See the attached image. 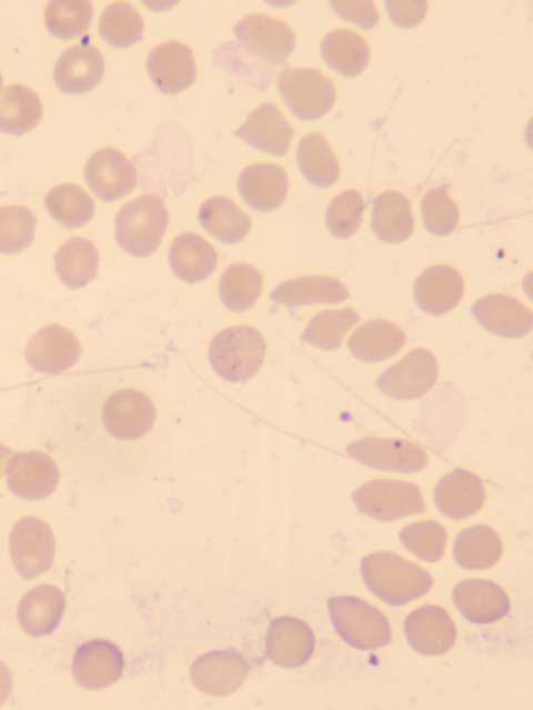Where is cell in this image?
Listing matches in <instances>:
<instances>
[{
  "label": "cell",
  "instance_id": "42",
  "mask_svg": "<svg viewBox=\"0 0 533 710\" xmlns=\"http://www.w3.org/2000/svg\"><path fill=\"white\" fill-rule=\"evenodd\" d=\"M93 8L87 0H52L44 9V22L51 34L59 39L82 36L90 27Z\"/></svg>",
  "mask_w": 533,
  "mask_h": 710
},
{
  "label": "cell",
  "instance_id": "16",
  "mask_svg": "<svg viewBox=\"0 0 533 710\" xmlns=\"http://www.w3.org/2000/svg\"><path fill=\"white\" fill-rule=\"evenodd\" d=\"M148 73L157 88L168 94L187 89L197 74L193 53L179 41L163 42L149 53Z\"/></svg>",
  "mask_w": 533,
  "mask_h": 710
},
{
  "label": "cell",
  "instance_id": "13",
  "mask_svg": "<svg viewBox=\"0 0 533 710\" xmlns=\"http://www.w3.org/2000/svg\"><path fill=\"white\" fill-rule=\"evenodd\" d=\"M8 488L17 497L40 500L50 496L59 481L56 462L41 451L13 454L7 470Z\"/></svg>",
  "mask_w": 533,
  "mask_h": 710
},
{
  "label": "cell",
  "instance_id": "23",
  "mask_svg": "<svg viewBox=\"0 0 533 710\" xmlns=\"http://www.w3.org/2000/svg\"><path fill=\"white\" fill-rule=\"evenodd\" d=\"M104 72L101 52L91 44H76L57 60L53 79L67 93H83L98 86Z\"/></svg>",
  "mask_w": 533,
  "mask_h": 710
},
{
  "label": "cell",
  "instance_id": "48",
  "mask_svg": "<svg viewBox=\"0 0 533 710\" xmlns=\"http://www.w3.org/2000/svg\"><path fill=\"white\" fill-rule=\"evenodd\" d=\"M385 6L391 21L401 28L419 24L428 10L425 1H386Z\"/></svg>",
  "mask_w": 533,
  "mask_h": 710
},
{
  "label": "cell",
  "instance_id": "26",
  "mask_svg": "<svg viewBox=\"0 0 533 710\" xmlns=\"http://www.w3.org/2000/svg\"><path fill=\"white\" fill-rule=\"evenodd\" d=\"M485 500V489L479 477L466 470L444 476L434 490L438 509L450 519H465L476 513Z\"/></svg>",
  "mask_w": 533,
  "mask_h": 710
},
{
  "label": "cell",
  "instance_id": "25",
  "mask_svg": "<svg viewBox=\"0 0 533 710\" xmlns=\"http://www.w3.org/2000/svg\"><path fill=\"white\" fill-rule=\"evenodd\" d=\"M80 353V343L72 332L60 326H49L31 339L26 354L36 370L58 373L71 367Z\"/></svg>",
  "mask_w": 533,
  "mask_h": 710
},
{
  "label": "cell",
  "instance_id": "49",
  "mask_svg": "<svg viewBox=\"0 0 533 710\" xmlns=\"http://www.w3.org/2000/svg\"><path fill=\"white\" fill-rule=\"evenodd\" d=\"M12 676L9 668L0 660V706L3 704L12 691Z\"/></svg>",
  "mask_w": 533,
  "mask_h": 710
},
{
  "label": "cell",
  "instance_id": "35",
  "mask_svg": "<svg viewBox=\"0 0 533 710\" xmlns=\"http://www.w3.org/2000/svg\"><path fill=\"white\" fill-rule=\"evenodd\" d=\"M42 117L38 94L22 84H10L0 90V131L22 134L33 129Z\"/></svg>",
  "mask_w": 533,
  "mask_h": 710
},
{
  "label": "cell",
  "instance_id": "46",
  "mask_svg": "<svg viewBox=\"0 0 533 710\" xmlns=\"http://www.w3.org/2000/svg\"><path fill=\"white\" fill-rule=\"evenodd\" d=\"M421 213L426 230L435 236L451 233L459 223V208L443 188L432 189L424 194Z\"/></svg>",
  "mask_w": 533,
  "mask_h": 710
},
{
  "label": "cell",
  "instance_id": "51",
  "mask_svg": "<svg viewBox=\"0 0 533 710\" xmlns=\"http://www.w3.org/2000/svg\"><path fill=\"white\" fill-rule=\"evenodd\" d=\"M1 84H2V77H1V74H0V88H1Z\"/></svg>",
  "mask_w": 533,
  "mask_h": 710
},
{
  "label": "cell",
  "instance_id": "45",
  "mask_svg": "<svg viewBox=\"0 0 533 710\" xmlns=\"http://www.w3.org/2000/svg\"><path fill=\"white\" fill-rule=\"evenodd\" d=\"M364 202L356 190H345L330 202L325 223L329 231L336 238L345 239L353 236L362 221Z\"/></svg>",
  "mask_w": 533,
  "mask_h": 710
},
{
  "label": "cell",
  "instance_id": "2",
  "mask_svg": "<svg viewBox=\"0 0 533 710\" xmlns=\"http://www.w3.org/2000/svg\"><path fill=\"white\" fill-rule=\"evenodd\" d=\"M169 224V212L154 193L142 194L121 207L114 233L120 247L131 256H151L160 246Z\"/></svg>",
  "mask_w": 533,
  "mask_h": 710
},
{
  "label": "cell",
  "instance_id": "41",
  "mask_svg": "<svg viewBox=\"0 0 533 710\" xmlns=\"http://www.w3.org/2000/svg\"><path fill=\"white\" fill-rule=\"evenodd\" d=\"M143 20L140 13L128 2H113L102 12L99 20V33L111 47L127 48L141 39Z\"/></svg>",
  "mask_w": 533,
  "mask_h": 710
},
{
  "label": "cell",
  "instance_id": "34",
  "mask_svg": "<svg viewBox=\"0 0 533 710\" xmlns=\"http://www.w3.org/2000/svg\"><path fill=\"white\" fill-rule=\"evenodd\" d=\"M324 61L344 77L360 74L368 66L370 51L366 41L356 32L339 29L328 33L321 42Z\"/></svg>",
  "mask_w": 533,
  "mask_h": 710
},
{
  "label": "cell",
  "instance_id": "9",
  "mask_svg": "<svg viewBox=\"0 0 533 710\" xmlns=\"http://www.w3.org/2000/svg\"><path fill=\"white\" fill-rule=\"evenodd\" d=\"M234 34L249 52L275 64L284 62L295 44L285 22L262 13L242 18L234 27Z\"/></svg>",
  "mask_w": 533,
  "mask_h": 710
},
{
  "label": "cell",
  "instance_id": "20",
  "mask_svg": "<svg viewBox=\"0 0 533 710\" xmlns=\"http://www.w3.org/2000/svg\"><path fill=\"white\" fill-rule=\"evenodd\" d=\"M472 313L490 332L505 338H520L533 326L532 311L517 299L495 293L477 300Z\"/></svg>",
  "mask_w": 533,
  "mask_h": 710
},
{
  "label": "cell",
  "instance_id": "27",
  "mask_svg": "<svg viewBox=\"0 0 533 710\" xmlns=\"http://www.w3.org/2000/svg\"><path fill=\"white\" fill-rule=\"evenodd\" d=\"M218 253L213 246L193 232L179 234L169 249V264L175 277L188 283L207 279L215 269Z\"/></svg>",
  "mask_w": 533,
  "mask_h": 710
},
{
  "label": "cell",
  "instance_id": "40",
  "mask_svg": "<svg viewBox=\"0 0 533 710\" xmlns=\"http://www.w3.org/2000/svg\"><path fill=\"white\" fill-rule=\"evenodd\" d=\"M49 213L66 228L87 224L94 214V202L77 184H61L48 192L44 199Z\"/></svg>",
  "mask_w": 533,
  "mask_h": 710
},
{
  "label": "cell",
  "instance_id": "12",
  "mask_svg": "<svg viewBox=\"0 0 533 710\" xmlns=\"http://www.w3.org/2000/svg\"><path fill=\"white\" fill-rule=\"evenodd\" d=\"M84 178L100 199L114 201L134 189L138 173L122 152L113 148H102L88 159Z\"/></svg>",
  "mask_w": 533,
  "mask_h": 710
},
{
  "label": "cell",
  "instance_id": "37",
  "mask_svg": "<svg viewBox=\"0 0 533 710\" xmlns=\"http://www.w3.org/2000/svg\"><path fill=\"white\" fill-rule=\"evenodd\" d=\"M54 262L63 282L72 288H80L97 276L99 253L90 240L74 237L61 246Z\"/></svg>",
  "mask_w": 533,
  "mask_h": 710
},
{
  "label": "cell",
  "instance_id": "31",
  "mask_svg": "<svg viewBox=\"0 0 533 710\" xmlns=\"http://www.w3.org/2000/svg\"><path fill=\"white\" fill-rule=\"evenodd\" d=\"M371 227L384 242L400 243L408 240L414 228L410 201L398 191L380 194L373 203Z\"/></svg>",
  "mask_w": 533,
  "mask_h": 710
},
{
  "label": "cell",
  "instance_id": "1",
  "mask_svg": "<svg viewBox=\"0 0 533 710\" xmlns=\"http://www.w3.org/2000/svg\"><path fill=\"white\" fill-rule=\"evenodd\" d=\"M361 573L370 591L391 606H402L423 596L433 583L423 568L389 551L364 557Z\"/></svg>",
  "mask_w": 533,
  "mask_h": 710
},
{
  "label": "cell",
  "instance_id": "11",
  "mask_svg": "<svg viewBox=\"0 0 533 710\" xmlns=\"http://www.w3.org/2000/svg\"><path fill=\"white\" fill-rule=\"evenodd\" d=\"M348 453L368 467L412 473L428 463V454L418 444L402 439L364 438L350 443Z\"/></svg>",
  "mask_w": 533,
  "mask_h": 710
},
{
  "label": "cell",
  "instance_id": "5",
  "mask_svg": "<svg viewBox=\"0 0 533 710\" xmlns=\"http://www.w3.org/2000/svg\"><path fill=\"white\" fill-rule=\"evenodd\" d=\"M353 502L364 514L380 521H393L425 509L420 489L408 481L376 479L353 492Z\"/></svg>",
  "mask_w": 533,
  "mask_h": 710
},
{
  "label": "cell",
  "instance_id": "50",
  "mask_svg": "<svg viewBox=\"0 0 533 710\" xmlns=\"http://www.w3.org/2000/svg\"><path fill=\"white\" fill-rule=\"evenodd\" d=\"M13 452L0 443V477L6 473L7 466L12 458Z\"/></svg>",
  "mask_w": 533,
  "mask_h": 710
},
{
  "label": "cell",
  "instance_id": "30",
  "mask_svg": "<svg viewBox=\"0 0 533 710\" xmlns=\"http://www.w3.org/2000/svg\"><path fill=\"white\" fill-rule=\"evenodd\" d=\"M405 343L404 332L394 323L374 319L361 324L350 337L351 353L364 362H379L398 353Z\"/></svg>",
  "mask_w": 533,
  "mask_h": 710
},
{
  "label": "cell",
  "instance_id": "4",
  "mask_svg": "<svg viewBox=\"0 0 533 710\" xmlns=\"http://www.w3.org/2000/svg\"><path fill=\"white\" fill-rule=\"evenodd\" d=\"M328 609L336 633L351 647L372 650L390 642L388 619L364 600L352 596L332 597Z\"/></svg>",
  "mask_w": 533,
  "mask_h": 710
},
{
  "label": "cell",
  "instance_id": "43",
  "mask_svg": "<svg viewBox=\"0 0 533 710\" xmlns=\"http://www.w3.org/2000/svg\"><path fill=\"white\" fill-rule=\"evenodd\" d=\"M402 544L418 558L435 562L443 556L446 531L435 521H419L404 527L400 532Z\"/></svg>",
  "mask_w": 533,
  "mask_h": 710
},
{
  "label": "cell",
  "instance_id": "44",
  "mask_svg": "<svg viewBox=\"0 0 533 710\" xmlns=\"http://www.w3.org/2000/svg\"><path fill=\"white\" fill-rule=\"evenodd\" d=\"M36 217L21 206L0 208V252L13 253L30 246L33 240Z\"/></svg>",
  "mask_w": 533,
  "mask_h": 710
},
{
  "label": "cell",
  "instance_id": "3",
  "mask_svg": "<svg viewBox=\"0 0 533 710\" xmlns=\"http://www.w3.org/2000/svg\"><path fill=\"white\" fill-rule=\"evenodd\" d=\"M266 344L262 333L250 326H234L219 332L209 347L213 370L230 382H245L263 364Z\"/></svg>",
  "mask_w": 533,
  "mask_h": 710
},
{
  "label": "cell",
  "instance_id": "39",
  "mask_svg": "<svg viewBox=\"0 0 533 710\" xmlns=\"http://www.w3.org/2000/svg\"><path fill=\"white\" fill-rule=\"evenodd\" d=\"M359 319L350 308L323 310L309 321L302 340L322 350H336Z\"/></svg>",
  "mask_w": 533,
  "mask_h": 710
},
{
  "label": "cell",
  "instance_id": "21",
  "mask_svg": "<svg viewBox=\"0 0 533 710\" xmlns=\"http://www.w3.org/2000/svg\"><path fill=\"white\" fill-rule=\"evenodd\" d=\"M234 134L258 150L280 157L289 150L293 129L274 103L265 102Z\"/></svg>",
  "mask_w": 533,
  "mask_h": 710
},
{
  "label": "cell",
  "instance_id": "14",
  "mask_svg": "<svg viewBox=\"0 0 533 710\" xmlns=\"http://www.w3.org/2000/svg\"><path fill=\"white\" fill-rule=\"evenodd\" d=\"M250 671L249 663L233 650L212 651L191 666V680L203 693L225 696L235 691Z\"/></svg>",
  "mask_w": 533,
  "mask_h": 710
},
{
  "label": "cell",
  "instance_id": "47",
  "mask_svg": "<svg viewBox=\"0 0 533 710\" xmlns=\"http://www.w3.org/2000/svg\"><path fill=\"white\" fill-rule=\"evenodd\" d=\"M330 4L341 19L362 29H372L379 21L378 9L372 1H331Z\"/></svg>",
  "mask_w": 533,
  "mask_h": 710
},
{
  "label": "cell",
  "instance_id": "19",
  "mask_svg": "<svg viewBox=\"0 0 533 710\" xmlns=\"http://www.w3.org/2000/svg\"><path fill=\"white\" fill-rule=\"evenodd\" d=\"M237 186L241 198L251 209L270 212L284 202L289 179L284 169L275 163H255L242 170Z\"/></svg>",
  "mask_w": 533,
  "mask_h": 710
},
{
  "label": "cell",
  "instance_id": "18",
  "mask_svg": "<svg viewBox=\"0 0 533 710\" xmlns=\"http://www.w3.org/2000/svg\"><path fill=\"white\" fill-rule=\"evenodd\" d=\"M314 644L315 640L310 627L292 617L274 619L265 638L268 657L275 664L284 668L304 664L311 658Z\"/></svg>",
  "mask_w": 533,
  "mask_h": 710
},
{
  "label": "cell",
  "instance_id": "10",
  "mask_svg": "<svg viewBox=\"0 0 533 710\" xmlns=\"http://www.w3.org/2000/svg\"><path fill=\"white\" fill-rule=\"evenodd\" d=\"M152 400L135 389L113 392L104 402L102 420L107 430L115 438L134 440L144 436L155 420Z\"/></svg>",
  "mask_w": 533,
  "mask_h": 710
},
{
  "label": "cell",
  "instance_id": "6",
  "mask_svg": "<svg viewBox=\"0 0 533 710\" xmlns=\"http://www.w3.org/2000/svg\"><path fill=\"white\" fill-rule=\"evenodd\" d=\"M278 89L291 112L302 120L319 119L335 101L333 83L313 68L283 70L278 78Z\"/></svg>",
  "mask_w": 533,
  "mask_h": 710
},
{
  "label": "cell",
  "instance_id": "28",
  "mask_svg": "<svg viewBox=\"0 0 533 710\" xmlns=\"http://www.w3.org/2000/svg\"><path fill=\"white\" fill-rule=\"evenodd\" d=\"M66 607V598L60 589L41 584L28 591L18 607L21 628L33 637L51 633L59 624Z\"/></svg>",
  "mask_w": 533,
  "mask_h": 710
},
{
  "label": "cell",
  "instance_id": "17",
  "mask_svg": "<svg viewBox=\"0 0 533 710\" xmlns=\"http://www.w3.org/2000/svg\"><path fill=\"white\" fill-rule=\"evenodd\" d=\"M120 649L107 640H92L76 652L72 673L76 681L87 689H100L115 682L123 671Z\"/></svg>",
  "mask_w": 533,
  "mask_h": 710
},
{
  "label": "cell",
  "instance_id": "8",
  "mask_svg": "<svg viewBox=\"0 0 533 710\" xmlns=\"http://www.w3.org/2000/svg\"><path fill=\"white\" fill-rule=\"evenodd\" d=\"M438 361L432 352L414 349L388 368L376 380L385 396L396 400H411L425 394L436 382Z\"/></svg>",
  "mask_w": 533,
  "mask_h": 710
},
{
  "label": "cell",
  "instance_id": "24",
  "mask_svg": "<svg viewBox=\"0 0 533 710\" xmlns=\"http://www.w3.org/2000/svg\"><path fill=\"white\" fill-rule=\"evenodd\" d=\"M413 293L421 310L432 316H441L461 301L464 281L453 267L433 266L416 279Z\"/></svg>",
  "mask_w": 533,
  "mask_h": 710
},
{
  "label": "cell",
  "instance_id": "36",
  "mask_svg": "<svg viewBox=\"0 0 533 710\" xmlns=\"http://www.w3.org/2000/svg\"><path fill=\"white\" fill-rule=\"evenodd\" d=\"M263 288V278L252 264L237 262L230 264L221 274L219 296L223 306L234 312L251 309Z\"/></svg>",
  "mask_w": 533,
  "mask_h": 710
},
{
  "label": "cell",
  "instance_id": "32",
  "mask_svg": "<svg viewBox=\"0 0 533 710\" xmlns=\"http://www.w3.org/2000/svg\"><path fill=\"white\" fill-rule=\"evenodd\" d=\"M202 228L223 243L243 240L251 229V220L231 199L217 196L205 200L198 212Z\"/></svg>",
  "mask_w": 533,
  "mask_h": 710
},
{
  "label": "cell",
  "instance_id": "22",
  "mask_svg": "<svg viewBox=\"0 0 533 710\" xmlns=\"http://www.w3.org/2000/svg\"><path fill=\"white\" fill-rule=\"evenodd\" d=\"M455 607L473 623L494 622L507 614L510 600L496 583L469 579L459 582L452 592Z\"/></svg>",
  "mask_w": 533,
  "mask_h": 710
},
{
  "label": "cell",
  "instance_id": "7",
  "mask_svg": "<svg viewBox=\"0 0 533 710\" xmlns=\"http://www.w3.org/2000/svg\"><path fill=\"white\" fill-rule=\"evenodd\" d=\"M9 549L17 572L32 579L50 569L56 541L48 523L36 517L19 520L9 536Z\"/></svg>",
  "mask_w": 533,
  "mask_h": 710
},
{
  "label": "cell",
  "instance_id": "29",
  "mask_svg": "<svg viewBox=\"0 0 533 710\" xmlns=\"http://www.w3.org/2000/svg\"><path fill=\"white\" fill-rule=\"evenodd\" d=\"M275 303L298 307L314 303L335 304L349 298L346 287L330 276H302L279 284L270 294Z\"/></svg>",
  "mask_w": 533,
  "mask_h": 710
},
{
  "label": "cell",
  "instance_id": "38",
  "mask_svg": "<svg viewBox=\"0 0 533 710\" xmlns=\"http://www.w3.org/2000/svg\"><path fill=\"white\" fill-rule=\"evenodd\" d=\"M296 161L305 179L316 187H330L339 178V162L325 138L319 133H309L301 139Z\"/></svg>",
  "mask_w": 533,
  "mask_h": 710
},
{
  "label": "cell",
  "instance_id": "15",
  "mask_svg": "<svg viewBox=\"0 0 533 710\" xmlns=\"http://www.w3.org/2000/svg\"><path fill=\"white\" fill-rule=\"evenodd\" d=\"M404 632L409 644L426 656L446 652L456 637L453 620L438 606H424L412 611L405 619Z\"/></svg>",
  "mask_w": 533,
  "mask_h": 710
},
{
  "label": "cell",
  "instance_id": "33",
  "mask_svg": "<svg viewBox=\"0 0 533 710\" xmlns=\"http://www.w3.org/2000/svg\"><path fill=\"white\" fill-rule=\"evenodd\" d=\"M501 554V538L495 530L483 524L462 530L453 544V558L464 569H487L497 562Z\"/></svg>",
  "mask_w": 533,
  "mask_h": 710
}]
</instances>
